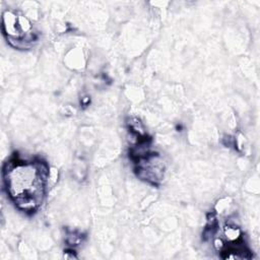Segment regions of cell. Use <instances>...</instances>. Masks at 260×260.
Returning a JSON list of instances; mask_svg holds the SVG:
<instances>
[{"instance_id": "obj_1", "label": "cell", "mask_w": 260, "mask_h": 260, "mask_svg": "<svg viewBox=\"0 0 260 260\" xmlns=\"http://www.w3.org/2000/svg\"><path fill=\"white\" fill-rule=\"evenodd\" d=\"M213 245H215V248L218 251H222L226 248V244H225V242L222 241V239H215V242H213Z\"/></svg>"}]
</instances>
